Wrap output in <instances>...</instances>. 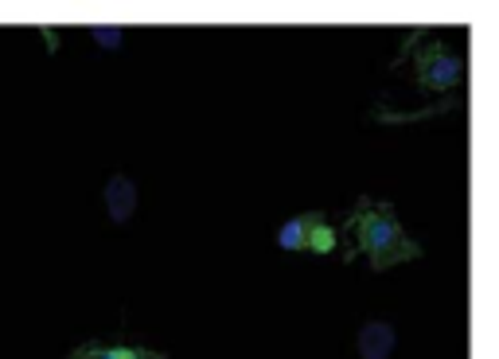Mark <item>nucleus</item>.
Listing matches in <instances>:
<instances>
[{"instance_id": "f257e3e1", "label": "nucleus", "mask_w": 499, "mask_h": 359, "mask_svg": "<svg viewBox=\"0 0 499 359\" xmlns=\"http://www.w3.org/2000/svg\"><path fill=\"white\" fill-rule=\"evenodd\" d=\"M344 231L356 238V254H363L366 262H371L375 274L421 258V242L406 235V227L398 223V211H394L390 204H375L371 195L356 199Z\"/></svg>"}, {"instance_id": "39448f33", "label": "nucleus", "mask_w": 499, "mask_h": 359, "mask_svg": "<svg viewBox=\"0 0 499 359\" xmlns=\"http://www.w3.org/2000/svg\"><path fill=\"white\" fill-rule=\"evenodd\" d=\"M394 352V328L387 321H371L359 333V355L363 359H390Z\"/></svg>"}, {"instance_id": "20e7f679", "label": "nucleus", "mask_w": 499, "mask_h": 359, "mask_svg": "<svg viewBox=\"0 0 499 359\" xmlns=\"http://www.w3.org/2000/svg\"><path fill=\"white\" fill-rule=\"evenodd\" d=\"M67 359H168V352H153V348H137V343H101V340H86L79 343Z\"/></svg>"}, {"instance_id": "f03ea898", "label": "nucleus", "mask_w": 499, "mask_h": 359, "mask_svg": "<svg viewBox=\"0 0 499 359\" xmlns=\"http://www.w3.org/2000/svg\"><path fill=\"white\" fill-rule=\"evenodd\" d=\"M464 79V59L445 39H425L414 48V82L425 94H445Z\"/></svg>"}, {"instance_id": "423d86ee", "label": "nucleus", "mask_w": 499, "mask_h": 359, "mask_svg": "<svg viewBox=\"0 0 499 359\" xmlns=\"http://www.w3.org/2000/svg\"><path fill=\"white\" fill-rule=\"evenodd\" d=\"M106 204H110L113 223H125L129 215H133V207H137V188H133V180L113 176L110 188H106Z\"/></svg>"}, {"instance_id": "7ed1b4c3", "label": "nucleus", "mask_w": 499, "mask_h": 359, "mask_svg": "<svg viewBox=\"0 0 499 359\" xmlns=\"http://www.w3.org/2000/svg\"><path fill=\"white\" fill-rule=\"evenodd\" d=\"M277 247L292 254H335L340 250V231L328 223L324 211H304L292 215L277 231Z\"/></svg>"}]
</instances>
